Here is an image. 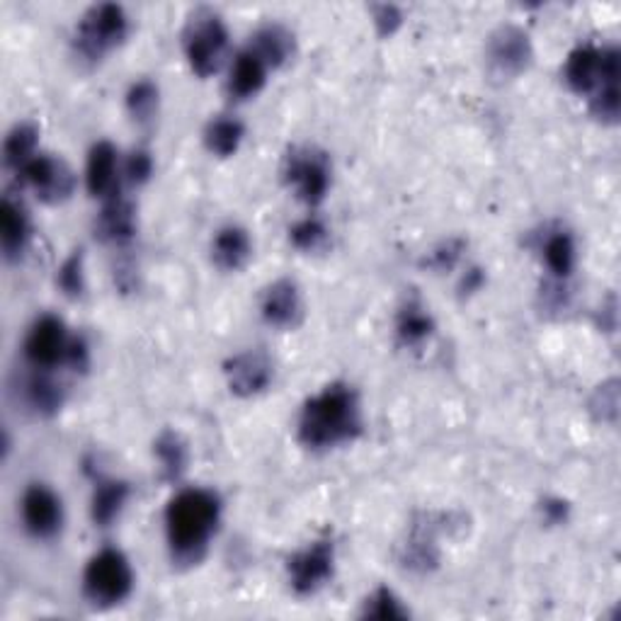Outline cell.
I'll return each instance as SVG.
<instances>
[{"instance_id": "cell-1", "label": "cell", "mask_w": 621, "mask_h": 621, "mask_svg": "<svg viewBox=\"0 0 621 621\" xmlns=\"http://www.w3.org/2000/svg\"><path fill=\"white\" fill-rule=\"evenodd\" d=\"M364 430L362 403L357 391L335 382L310 396L296 423V435L306 450L323 452L355 442Z\"/></svg>"}, {"instance_id": "cell-2", "label": "cell", "mask_w": 621, "mask_h": 621, "mask_svg": "<svg viewBox=\"0 0 621 621\" xmlns=\"http://www.w3.org/2000/svg\"><path fill=\"white\" fill-rule=\"evenodd\" d=\"M221 522V497L209 489H183L166 510V534L172 559L197 563L205 559Z\"/></svg>"}, {"instance_id": "cell-3", "label": "cell", "mask_w": 621, "mask_h": 621, "mask_svg": "<svg viewBox=\"0 0 621 621\" xmlns=\"http://www.w3.org/2000/svg\"><path fill=\"white\" fill-rule=\"evenodd\" d=\"M134 590V569L119 549L107 546L92 556L83 571V595L92 607H117Z\"/></svg>"}, {"instance_id": "cell-4", "label": "cell", "mask_w": 621, "mask_h": 621, "mask_svg": "<svg viewBox=\"0 0 621 621\" xmlns=\"http://www.w3.org/2000/svg\"><path fill=\"white\" fill-rule=\"evenodd\" d=\"M129 34V18L125 8L115 3H102L90 8L76 27V51L86 61H102L115 51Z\"/></svg>"}, {"instance_id": "cell-5", "label": "cell", "mask_w": 621, "mask_h": 621, "mask_svg": "<svg viewBox=\"0 0 621 621\" xmlns=\"http://www.w3.org/2000/svg\"><path fill=\"white\" fill-rule=\"evenodd\" d=\"M228 47V30L224 20L211 10H197L185 24L183 49L187 63L199 78H209L219 71Z\"/></svg>"}, {"instance_id": "cell-6", "label": "cell", "mask_w": 621, "mask_h": 621, "mask_svg": "<svg viewBox=\"0 0 621 621\" xmlns=\"http://www.w3.org/2000/svg\"><path fill=\"white\" fill-rule=\"evenodd\" d=\"M282 175H285V183L289 185V190H294L296 199H302L308 207H318L326 199L333 180L328 156L310 146L292 148L285 158Z\"/></svg>"}, {"instance_id": "cell-7", "label": "cell", "mask_w": 621, "mask_h": 621, "mask_svg": "<svg viewBox=\"0 0 621 621\" xmlns=\"http://www.w3.org/2000/svg\"><path fill=\"white\" fill-rule=\"evenodd\" d=\"M565 83L580 96L598 92L602 86L619 83V51L617 49H598V47H578L569 53L565 61Z\"/></svg>"}, {"instance_id": "cell-8", "label": "cell", "mask_w": 621, "mask_h": 621, "mask_svg": "<svg viewBox=\"0 0 621 621\" xmlns=\"http://www.w3.org/2000/svg\"><path fill=\"white\" fill-rule=\"evenodd\" d=\"M71 343L73 337L66 331V323L59 316L45 314L32 323L30 331H27L22 355L30 362L32 369L51 372L53 367H59V364H66V359H69Z\"/></svg>"}, {"instance_id": "cell-9", "label": "cell", "mask_w": 621, "mask_h": 621, "mask_svg": "<svg viewBox=\"0 0 621 621\" xmlns=\"http://www.w3.org/2000/svg\"><path fill=\"white\" fill-rule=\"evenodd\" d=\"M335 573V544L331 539L299 549L287 561V578L296 595H314Z\"/></svg>"}, {"instance_id": "cell-10", "label": "cell", "mask_w": 621, "mask_h": 621, "mask_svg": "<svg viewBox=\"0 0 621 621\" xmlns=\"http://www.w3.org/2000/svg\"><path fill=\"white\" fill-rule=\"evenodd\" d=\"M20 518L27 534L39 542H49V539L59 536L63 526L61 495L47 483H30L22 493Z\"/></svg>"}, {"instance_id": "cell-11", "label": "cell", "mask_w": 621, "mask_h": 621, "mask_svg": "<svg viewBox=\"0 0 621 621\" xmlns=\"http://www.w3.org/2000/svg\"><path fill=\"white\" fill-rule=\"evenodd\" d=\"M20 178L32 187L34 195L47 205H59L76 190V175L61 158L49 154H37L30 164L20 170Z\"/></svg>"}, {"instance_id": "cell-12", "label": "cell", "mask_w": 621, "mask_h": 621, "mask_svg": "<svg viewBox=\"0 0 621 621\" xmlns=\"http://www.w3.org/2000/svg\"><path fill=\"white\" fill-rule=\"evenodd\" d=\"M226 384L240 398L258 396L275 379V367L263 349H243L224 364Z\"/></svg>"}, {"instance_id": "cell-13", "label": "cell", "mask_w": 621, "mask_h": 621, "mask_svg": "<svg viewBox=\"0 0 621 621\" xmlns=\"http://www.w3.org/2000/svg\"><path fill=\"white\" fill-rule=\"evenodd\" d=\"M260 316L267 326L279 331H292L304 318L302 292L292 279H277L267 285L260 296Z\"/></svg>"}, {"instance_id": "cell-14", "label": "cell", "mask_w": 621, "mask_h": 621, "mask_svg": "<svg viewBox=\"0 0 621 621\" xmlns=\"http://www.w3.org/2000/svg\"><path fill=\"white\" fill-rule=\"evenodd\" d=\"M532 59L530 39L518 27H503L501 32L491 37L489 45V66L497 78L520 76Z\"/></svg>"}, {"instance_id": "cell-15", "label": "cell", "mask_w": 621, "mask_h": 621, "mask_svg": "<svg viewBox=\"0 0 621 621\" xmlns=\"http://www.w3.org/2000/svg\"><path fill=\"white\" fill-rule=\"evenodd\" d=\"M267 63L258 57V53L250 51L248 47L236 53V59L228 69L226 78V92L231 100H250L258 96V92L267 83Z\"/></svg>"}, {"instance_id": "cell-16", "label": "cell", "mask_w": 621, "mask_h": 621, "mask_svg": "<svg viewBox=\"0 0 621 621\" xmlns=\"http://www.w3.org/2000/svg\"><path fill=\"white\" fill-rule=\"evenodd\" d=\"M253 255V240L238 224H226L211 238V260L224 273H238Z\"/></svg>"}, {"instance_id": "cell-17", "label": "cell", "mask_w": 621, "mask_h": 621, "mask_svg": "<svg viewBox=\"0 0 621 621\" xmlns=\"http://www.w3.org/2000/svg\"><path fill=\"white\" fill-rule=\"evenodd\" d=\"M119 154L110 141H98L90 148L86 164V187L92 197L107 199L119 187Z\"/></svg>"}, {"instance_id": "cell-18", "label": "cell", "mask_w": 621, "mask_h": 621, "mask_svg": "<svg viewBox=\"0 0 621 621\" xmlns=\"http://www.w3.org/2000/svg\"><path fill=\"white\" fill-rule=\"evenodd\" d=\"M30 240V216L18 199L6 197L0 205V246L8 260H20Z\"/></svg>"}, {"instance_id": "cell-19", "label": "cell", "mask_w": 621, "mask_h": 621, "mask_svg": "<svg viewBox=\"0 0 621 621\" xmlns=\"http://www.w3.org/2000/svg\"><path fill=\"white\" fill-rule=\"evenodd\" d=\"M98 234L115 246H125L137 236V214H134L129 199L117 197V193L107 197L98 219Z\"/></svg>"}, {"instance_id": "cell-20", "label": "cell", "mask_w": 621, "mask_h": 621, "mask_svg": "<svg viewBox=\"0 0 621 621\" xmlns=\"http://www.w3.org/2000/svg\"><path fill=\"white\" fill-rule=\"evenodd\" d=\"M131 489L129 483L117 481V479H105L96 485L90 501V518L96 526H110L119 520L121 510L129 503Z\"/></svg>"}, {"instance_id": "cell-21", "label": "cell", "mask_w": 621, "mask_h": 621, "mask_svg": "<svg viewBox=\"0 0 621 621\" xmlns=\"http://www.w3.org/2000/svg\"><path fill=\"white\" fill-rule=\"evenodd\" d=\"M250 51L267 63V69H279L294 53V37L282 24H265L250 37Z\"/></svg>"}, {"instance_id": "cell-22", "label": "cell", "mask_w": 621, "mask_h": 621, "mask_svg": "<svg viewBox=\"0 0 621 621\" xmlns=\"http://www.w3.org/2000/svg\"><path fill=\"white\" fill-rule=\"evenodd\" d=\"M243 139H246V127L236 115H216L205 127V146L207 151L219 158H231Z\"/></svg>"}, {"instance_id": "cell-23", "label": "cell", "mask_w": 621, "mask_h": 621, "mask_svg": "<svg viewBox=\"0 0 621 621\" xmlns=\"http://www.w3.org/2000/svg\"><path fill=\"white\" fill-rule=\"evenodd\" d=\"M22 394L27 406H30L39 415H53L63 406V386L59 382L51 379L49 372L34 369L22 386Z\"/></svg>"}, {"instance_id": "cell-24", "label": "cell", "mask_w": 621, "mask_h": 621, "mask_svg": "<svg viewBox=\"0 0 621 621\" xmlns=\"http://www.w3.org/2000/svg\"><path fill=\"white\" fill-rule=\"evenodd\" d=\"M432 333H435V321H432V316L427 314L425 306L408 302L406 306L398 310L396 337H398L401 345L417 347V345L427 343Z\"/></svg>"}, {"instance_id": "cell-25", "label": "cell", "mask_w": 621, "mask_h": 621, "mask_svg": "<svg viewBox=\"0 0 621 621\" xmlns=\"http://www.w3.org/2000/svg\"><path fill=\"white\" fill-rule=\"evenodd\" d=\"M154 454L160 464V474L166 481H178L185 469H187V444L178 432L166 430L160 432L158 440L154 442Z\"/></svg>"}, {"instance_id": "cell-26", "label": "cell", "mask_w": 621, "mask_h": 621, "mask_svg": "<svg viewBox=\"0 0 621 621\" xmlns=\"http://www.w3.org/2000/svg\"><path fill=\"white\" fill-rule=\"evenodd\" d=\"M37 137L39 131L30 121H22V125H16L6 137L3 144V160L6 166L12 170H22L30 160L37 156Z\"/></svg>"}, {"instance_id": "cell-27", "label": "cell", "mask_w": 621, "mask_h": 621, "mask_svg": "<svg viewBox=\"0 0 621 621\" xmlns=\"http://www.w3.org/2000/svg\"><path fill=\"white\" fill-rule=\"evenodd\" d=\"M544 263L556 277H569L575 267V240L569 231H553L544 243Z\"/></svg>"}, {"instance_id": "cell-28", "label": "cell", "mask_w": 621, "mask_h": 621, "mask_svg": "<svg viewBox=\"0 0 621 621\" xmlns=\"http://www.w3.org/2000/svg\"><path fill=\"white\" fill-rule=\"evenodd\" d=\"M127 110L139 125H148L158 112V86L154 80H137L127 92Z\"/></svg>"}, {"instance_id": "cell-29", "label": "cell", "mask_w": 621, "mask_h": 621, "mask_svg": "<svg viewBox=\"0 0 621 621\" xmlns=\"http://www.w3.org/2000/svg\"><path fill=\"white\" fill-rule=\"evenodd\" d=\"M289 240L296 250L314 253L328 240V226L323 224V219H318V216L310 214L289 228Z\"/></svg>"}, {"instance_id": "cell-30", "label": "cell", "mask_w": 621, "mask_h": 621, "mask_svg": "<svg viewBox=\"0 0 621 621\" xmlns=\"http://www.w3.org/2000/svg\"><path fill=\"white\" fill-rule=\"evenodd\" d=\"M362 614L372 617V619H406L408 610L401 604V600L388 588H379L372 592L367 602H364Z\"/></svg>"}, {"instance_id": "cell-31", "label": "cell", "mask_w": 621, "mask_h": 621, "mask_svg": "<svg viewBox=\"0 0 621 621\" xmlns=\"http://www.w3.org/2000/svg\"><path fill=\"white\" fill-rule=\"evenodd\" d=\"M57 285L61 287V292L71 299H78L80 294L86 292V273H83V253L76 250L73 255L63 260V265L59 267L57 275Z\"/></svg>"}, {"instance_id": "cell-32", "label": "cell", "mask_w": 621, "mask_h": 621, "mask_svg": "<svg viewBox=\"0 0 621 621\" xmlns=\"http://www.w3.org/2000/svg\"><path fill=\"white\" fill-rule=\"evenodd\" d=\"M125 172H127V180L129 183L144 185L154 175V158H151V154L144 151V148H139V151H134L129 156V160H127Z\"/></svg>"}, {"instance_id": "cell-33", "label": "cell", "mask_w": 621, "mask_h": 621, "mask_svg": "<svg viewBox=\"0 0 621 621\" xmlns=\"http://www.w3.org/2000/svg\"><path fill=\"white\" fill-rule=\"evenodd\" d=\"M382 10V18H376V24H379V30L384 32V34H391L394 32V27L401 22L398 20V16H396V8H379Z\"/></svg>"}, {"instance_id": "cell-34", "label": "cell", "mask_w": 621, "mask_h": 621, "mask_svg": "<svg viewBox=\"0 0 621 621\" xmlns=\"http://www.w3.org/2000/svg\"><path fill=\"white\" fill-rule=\"evenodd\" d=\"M544 510H546V515H549L551 522H561L565 518V510H569V507H565L563 501H546Z\"/></svg>"}]
</instances>
